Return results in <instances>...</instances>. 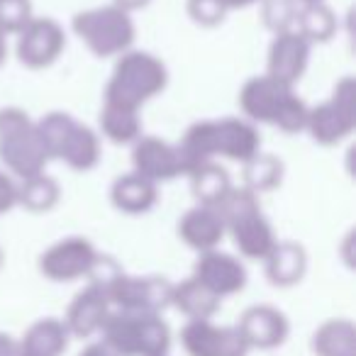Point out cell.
<instances>
[{"label": "cell", "instance_id": "cell-17", "mask_svg": "<svg viewBox=\"0 0 356 356\" xmlns=\"http://www.w3.org/2000/svg\"><path fill=\"white\" fill-rule=\"evenodd\" d=\"M227 234L232 237L239 257L249 259V261H266V257L278 244L276 232H273L271 222L264 218L261 210L249 213L239 218L237 222H232L227 227Z\"/></svg>", "mask_w": 356, "mask_h": 356}, {"label": "cell", "instance_id": "cell-38", "mask_svg": "<svg viewBox=\"0 0 356 356\" xmlns=\"http://www.w3.org/2000/svg\"><path fill=\"white\" fill-rule=\"evenodd\" d=\"M6 59H8V35L0 30V66L6 64Z\"/></svg>", "mask_w": 356, "mask_h": 356}, {"label": "cell", "instance_id": "cell-20", "mask_svg": "<svg viewBox=\"0 0 356 356\" xmlns=\"http://www.w3.org/2000/svg\"><path fill=\"white\" fill-rule=\"evenodd\" d=\"M71 334L59 317H42L32 322L17 339L20 356H61L69 349Z\"/></svg>", "mask_w": 356, "mask_h": 356}, {"label": "cell", "instance_id": "cell-9", "mask_svg": "<svg viewBox=\"0 0 356 356\" xmlns=\"http://www.w3.org/2000/svg\"><path fill=\"white\" fill-rule=\"evenodd\" d=\"M17 37V59L22 66L32 71L49 69L56 59L61 56V51L66 49V35L64 27L51 17H32L25 25V30Z\"/></svg>", "mask_w": 356, "mask_h": 356}, {"label": "cell", "instance_id": "cell-27", "mask_svg": "<svg viewBox=\"0 0 356 356\" xmlns=\"http://www.w3.org/2000/svg\"><path fill=\"white\" fill-rule=\"evenodd\" d=\"M59 184L47 173H37L32 178H25L22 184H17V205L27 210V213H49L59 203Z\"/></svg>", "mask_w": 356, "mask_h": 356}, {"label": "cell", "instance_id": "cell-15", "mask_svg": "<svg viewBox=\"0 0 356 356\" xmlns=\"http://www.w3.org/2000/svg\"><path fill=\"white\" fill-rule=\"evenodd\" d=\"M113 312L108 298H105L103 288L88 283L83 291H79L74 296V300L69 302L64 315V325L69 330L71 337H79V339H93L95 334H100L105 320Z\"/></svg>", "mask_w": 356, "mask_h": 356}, {"label": "cell", "instance_id": "cell-36", "mask_svg": "<svg viewBox=\"0 0 356 356\" xmlns=\"http://www.w3.org/2000/svg\"><path fill=\"white\" fill-rule=\"evenodd\" d=\"M113 6H118L120 10L129 13L132 15L134 10H142V8L149 6V0H113Z\"/></svg>", "mask_w": 356, "mask_h": 356}, {"label": "cell", "instance_id": "cell-41", "mask_svg": "<svg viewBox=\"0 0 356 356\" xmlns=\"http://www.w3.org/2000/svg\"><path fill=\"white\" fill-rule=\"evenodd\" d=\"M163 356H168V354H163Z\"/></svg>", "mask_w": 356, "mask_h": 356}, {"label": "cell", "instance_id": "cell-18", "mask_svg": "<svg viewBox=\"0 0 356 356\" xmlns=\"http://www.w3.org/2000/svg\"><path fill=\"white\" fill-rule=\"evenodd\" d=\"M225 234L227 232H225L220 215L213 208H205V205H195L178 220V239L198 254L220 249Z\"/></svg>", "mask_w": 356, "mask_h": 356}, {"label": "cell", "instance_id": "cell-25", "mask_svg": "<svg viewBox=\"0 0 356 356\" xmlns=\"http://www.w3.org/2000/svg\"><path fill=\"white\" fill-rule=\"evenodd\" d=\"M100 134L113 144H134L142 137V120L139 110H129L122 105L103 103L98 115Z\"/></svg>", "mask_w": 356, "mask_h": 356}, {"label": "cell", "instance_id": "cell-13", "mask_svg": "<svg viewBox=\"0 0 356 356\" xmlns=\"http://www.w3.org/2000/svg\"><path fill=\"white\" fill-rule=\"evenodd\" d=\"M310 47L312 44L300 32H276L266 54V74L271 79L296 88V83L302 79V74L307 71V64H310Z\"/></svg>", "mask_w": 356, "mask_h": 356}, {"label": "cell", "instance_id": "cell-40", "mask_svg": "<svg viewBox=\"0 0 356 356\" xmlns=\"http://www.w3.org/2000/svg\"><path fill=\"white\" fill-rule=\"evenodd\" d=\"M0 266H3V249H0Z\"/></svg>", "mask_w": 356, "mask_h": 356}, {"label": "cell", "instance_id": "cell-21", "mask_svg": "<svg viewBox=\"0 0 356 356\" xmlns=\"http://www.w3.org/2000/svg\"><path fill=\"white\" fill-rule=\"evenodd\" d=\"M220 298L213 296L203 283H198L193 276L184 278L181 283H171V296L168 305L176 307L186 322L193 320H213L215 312L220 310Z\"/></svg>", "mask_w": 356, "mask_h": 356}, {"label": "cell", "instance_id": "cell-29", "mask_svg": "<svg viewBox=\"0 0 356 356\" xmlns=\"http://www.w3.org/2000/svg\"><path fill=\"white\" fill-rule=\"evenodd\" d=\"M293 30L300 32L310 44H315V42H327L337 30V17L325 3H317V6H307L298 10Z\"/></svg>", "mask_w": 356, "mask_h": 356}, {"label": "cell", "instance_id": "cell-32", "mask_svg": "<svg viewBox=\"0 0 356 356\" xmlns=\"http://www.w3.org/2000/svg\"><path fill=\"white\" fill-rule=\"evenodd\" d=\"M188 17L200 27H218L225 20L227 10L220 0H188L186 3Z\"/></svg>", "mask_w": 356, "mask_h": 356}, {"label": "cell", "instance_id": "cell-11", "mask_svg": "<svg viewBox=\"0 0 356 356\" xmlns=\"http://www.w3.org/2000/svg\"><path fill=\"white\" fill-rule=\"evenodd\" d=\"M191 276L198 283H203L220 300H225L229 296H237L247 286V268L239 261V257L220 252V249L198 254Z\"/></svg>", "mask_w": 356, "mask_h": 356}, {"label": "cell", "instance_id": "cell-5", "mask_svg": "<svg viewBox=\"0 0 356 356\" xmlns=\"http://www.w3.org/2000/svg\"><path fill=\"white\" fill-rule=\"evenodd\" d=\"M37 122L22 108H0V163L13 178H32L44 173L49 163Z\"/></svg>", "mask_w": 356, "mask_h": 356}, {"label": "cell", "instance_id": "cell-28", "mask_svg": "<svg viewBox=\"0 0 356 356\" xmlns=\"http://www.w3.org/2000/svg\"><path fill=\"white\" fill-rule=\"evenodd\" d=\"M244 166V188L254 195L276 191L283 181V161L273 154L259 152L254 159H249Z\"/></svg>", "mask_w": 356, "mask_h": 356}, {"label": "cell", "instance_id": "cell-10", "mask_svg": "<svg viewBox=\"0 0 356 356\" xmlns=\"http://www.w3.org/2000/svg\"><path fill=\"white\" fill-rule=\"evenodd\" d=\"M181 346L188 356H249V346L237 327L218 325L213 320L186 322Z\"/></svg>", "mask_w": 356, "mask_h": 356}, {"label": "cell", "instance_id": "cell-23", "mask_svg": "<svg viewBox=\"0 0 356 356\" xmlns=\"http://www.w3.org/2000/svg\"><path fill=\"white\" fill-rule=\"evenodd\" d=\"M315 356H356V325L349 317H330L310 337Z\"/></svg>", "mask_w": 356, "mask_h": 356}, {"label": "cell", "instance_id": "cell-7", "mask_svg": "<svg viewBox=\"0 0 356 356\" xmlns=\"http://www.w3.org/2000/svg\"><path fill=\"white\" fill-rule=\"evenodd\" d=\"M356 127V81L344 76L325 103L307 110L305 129L322 147L341 144Z\"/></svg>", "mask_w": 356, "mask_h": 356}, {"label": "cell", "instance_id": "cell-2", "mask_svg": "<svg viewBox=\"0 0 356 356\" xmlns=\"http://www.w3.org/2000/svg\"><path fill=\"white\" fill-rule=\"evenodd\" d=\"M90 283L103 288L113 310L124 312H159L168 307L171 283L161 276H132L115 266L110 259L100 257L98 266L88 278Z\"/></svg>", "mask_w": 356, "mask_h": 356}, {"label": "cell", "instance_id": "cell-35", "mask_svg": "<svg viewBox=\"0 0 356 356\" xmlns=\"http://www.w3.org/2000/svg\"><path fill=\"white\" fill-rule=\"evenodd\" d=\"M0 356H20V349H17V339L6 332H0Z\"/></svg>", "mask_w": 356, "mask_h": 356}, {"label": "cell", "instance_id": "cell-14", "mask_svg": "<svg viewBox=\"0 0 356 356\" xmlns=\"http://www.w3.org/2000/svg\"><path fill=\"white\" fill-rule=\"evenodd\" d=\"M132 166L134 173L149 178L152 184H166L184 176V161L176 144H168L159 137H139L132 144Z\"/></svg>", "mask_w": 356, "mask_h": 356}, {"label": "cell", "instance_id": "cell-31", "mask_svg": "<svg viewBox=\"0 0 356 356\" xmlns=\"http://www.w3.org/2000/svg\"><path fill=\"white\" fill-rule=\"evenodd\" d=\"M35 17L30 0H0V30L10 35H20L27 22Z\"/></svg>", "mask_w": 356, "mask_h": 356}, {"label": "cell", "instance_id": "cell-33", "mask_svg": "<svg viewBox=\"0 0 356 356\" xmlns=\"http://www.w3.org/2000/svg\"><path fill=\"white\" fill-rule=\"evenodd\" d=\"M17 205V181L0 168V215L10 213Z\"/></svg>", "mask_w": 356, "mask_h": 356}, {"label": "cell", "instance_id": "cell-37", "mask_svg": "<svg viewBox=\"0 0 356 356\" xmlns=\"http://www.w3.org/2000/svg\"><path fill=\"white\" fill-rule=\"evenodd\" d=\"M225 6V10H244V8H252V6H259L264 0H220Z\"/></svg>", "mask_w": 356, "mask_h": 356}, {"label": "cell", "instance_id": "cell-26", "mask_svg": "<svg viewBox=\"0 0 356 356\" xmlns=\"http://www.w3.org/2000/svg\"><path fill=\"white\" fill-rule=\"evenodd\" d=\"M188 178L195 200H198V205H205V208H215L229 193V188H232V181H229L227 171L215 161H208L203 166L193 168L188 173Z\"/></svg>", "mask_w": 356, "mask_h": 356}, {"label": "cell", "instance_id": "cell-4", "mask_svg": "<svg viewBox=\"0 0 356 356\" xmlns=\"http://www.w3.org/2000/svg\"><path fill=\"white\" fill-rule=\"evenodd\" d=\"M100 339L120 356H163L171 351V327L159 312L113 310Z\"/></svg>", "mask_w": 356, "mask_h": 356}, {"label": "cell", "instance_id": "cell-12", "mask_svg": "<svg viewBox=\"0 0 356 356\" xmlns=\"http://www.w3.org/2000/svg\"><path fill=\"white\" fill-rule=\"evenodd\" d=\"M247 341L249 351H271L278 349L291 334V322H288L286 312L278 310L273 305H252L239 315L237 325H234Z\"/></svg>", "mask_w": 356, "mask_h": 356}, {"label": "cell", "instance_id": "cell-8", "mask_svg": "<svg viewBox=\"0 0 356 356\" xmlns=\"http://www.w3.org/2000/svg\"><path fill=\"white\" fill-rule=\"evenodd\" d=\"M100 261V252L86 237H66L47 247L37 259L40 273L51 283H74L90 278Z\"/></svg>", "mask_w": 356, "mask_h": 356}, {"label": "cell", "instance_id": "cell-1", "mask_svg": "<svg viewBox=\"0 0 356 356\" xmlns=\"http://www.w3.org/2000/svg\"><path fill=\"white\" fill-rule=\"evenodd\" d=\"M239 110L249 122L278 127L286 134H298L307 124V105L296 95L293 86L271 79L268 74L252 76L239 90Z\"/></svg>", "mask_w": 356, "mask_h": 356}, {"label": "cell", "instance_id": "cell-34", "mask_svg": "<svg viewBox=\"0 0 356 356\" xmlns=\"http://www.w3.org/2000/svg\"><path fill=\"white\" fill-rule=\"evenodd\" d=\"M79 356H120V354H115L103 339H95V341H88V344L79 351Z\"/></svg>", "mask_w": 356, "mask_h": 356}, {"label": "cell", "instance_id": "cell-16", "mask_svg": "<svg viewBox=\"0 0 356 356\" xmlns=\"http://www.w3.org/2000/svg\"><path fill=\"white\" fill-rule=\"evenodd\" d=\"M215 122V159L247 163L261 152V137L254 122L244 118H222Z\"/></svg>", "mask_w": 356, "mask_h": 356}, {"label": "cell", "instance_id": "cell-24", "mask_svg": "<svg viewBox=\"0 0 356 356\" xmlns=\"http://www.w3.org/2000/svg\"><path fill=\"white\" fill-rule=\"evenodd\" d=\"M56 159L64 161L69 168H74V171H90L100 161V137L88 124L76 122Z\"/></svg>", "mask_w": 356, "mask_h": 356}, {"label": "cell", "instance_id": "cell-22", "mask_svg": "<svg viewBox=\"0 0 356 356\" xmlns=\"http://www.w3.org/2000/svg\"><path fill=\"white\" fill-rule=\"evenodd\" d=\"M266 278L276 288H293L307 271V254L298 242H278L264 261Z\"/></svg>", "mask_w": 356, "mask_h": 356}, {"label": "cell", "instance_id": "cell-3", "mask_svg": "<svg viewBox=\"0 0 356 356\" xmlns=\"http://www.w3.org/2000/svg\"><path fill=\"white\" fill-rule=\"evenodd\" d=\"M168 83V71L161 59L149 51H124L118 56L113 74L105 86V103L139 110L144 103L156 98Z\"/></svg>", "mask_w": 356, "mask_h": 356}, {"label": "cell", "instance_id": "cell-39", "mask_svg": "<svg viewBox=\"0 0 356 356\" xmlns=\"http://www.w3.org/2000/svg\"><path fill=\"white\" fill-rule=\"evenodd\" d=\"M288 3H293V6L300 10V8H307V6H317V3H325V0H288Z\"/></svg>", "mask_w": 356, "mask_h": 356}, {"label": "cell", "instance_id": "cell-30", "mask_svg": "<svg viewBox=\"0 0 356 356\" xmlns=\"http://www.w3.org/2000/svg\"><path fill=\"white\" fill-rule=\"evenodd\" d=\"M74 124H76V120L71 118L69 113H59V110L47 113L42 120H37V132H40L42 144H44L49 159L59 156L61 147H64L66 137H69V132L74 129Z\"/></svg>", "mask_w": 356, "mask_h": 356}, {"label": "cell", "instance_id": "cell-19", "mask_svg": "<svg viewBox=\"0 0 356 356\" xmlns=\"http://www.w3.org/2000/svg\"><path fill=\"white\" fill-rule=\"evenodd\" d=\"M159 191L156 184H152L149 178L139 176V173L129 171L122 173L113 181L110 186V203L115 210L124 215H144L156 205Z\"/></svg>", "mask_w": 356, "mask_h": 356}, {"label": "cell", "instance_id": "cell-6", "mask_svg": "<svg viewBox=\"0 0 356 356\" xmlns=\"http://www.w3.org/2000/svg\"><path fill=\"white\" fill-rule=\"evenodd\" d=\"M74 35L88 47L90 54L108 59V56H122L132 49L137 27L129 13L120 10L118 6H98L81 10L71 20Z\"/></svg>", "mask_w": 356, "mask_h": 356}]
</instances>
